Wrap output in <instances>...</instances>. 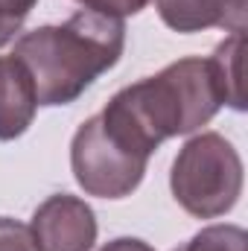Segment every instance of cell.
Returning <instances> with one entry per match:
<instances>
[{"label": "cell", "instance_id": "obj_1", "mask_svg": "<svg viewBox=\"0 0 248 251\" xmlns=\"http://www.w3.org/2000/svg\"><path fill=\"white\" fill-rule=\"evenodd\" d=\"M222 108V91L210 59L187 56L117 91L99 111L102 126L125 149L152 158V152L178 134H193Z\"/></svg>", "mask_w": 248, "mask_h": 251}, {"label": "cell", "instance_id": "obj_2", "mask_svg": "<svg viewBox=\"0 0 248 251\" xmlns=\"http://www.w3.org/2000/svg\"><path fill=\"white\" fill-rule=\"evenodd\" d=\"M123 47L125 24L120 18L82 9L64 24L24 32L12 56L29 70L38 105H70L120 62Z\"/></svg>", "mask_w": 248, "mask_h": 251}, {"label": "cell", "instance_id": "obj_3", "mask_svg": "<svg viewBox=\"0 0 248 251\" xmlns=\"http://www.w3.org/2000/svg\"><path fill=\"white\" fill-rule=\"evenodd\" d=\"M243 158L219 131H201L178 149L170 173L175 201L196 219H216L234 210L243 196Z\"/></svg>", "mask_w": 248, "mask_h": 251}, {"label": "cell", "instance_id": "obj_4", "mask_svg": "<svg viewBox=\"0 0 248 251\" xmlns=\"http://www.w3.org/2000/svg\"><path fill=\"white\" fill-rule=\"evenodd\" d=\"M149 158L125 149L102 126L99 114L88 117L70 140V170L76 184L97 199H125L140 187Z\"/></svg>", "mask_w": 248, "mask_h": 251}, {"label": "cell", "instance_id": "obj_5", "mask_svg": "<svg viewBox=\"0 0 248 251\" xmlns=\"http://www.w3.org/2000/svg\"><path fill=\"white\" fill-rule=\"evenodd\" d=\"M38 251H91L97 243V216L79 196L56 193L44 199L29 225Z\"/></svg>", "mask_w": 248, "mask_h": 251}, {"label": "cell", "instance_id": "obj_6", "mask_svg": "<svg viewBox=\"0 0 248 251\" xmlns=\"http://www.w3.org/2000/svg\"><path fill=\"white\" fill-rule=\"evenodd\" d=\"M161 21L175 32H246L248 0H155Z\"/></svg>", "mask_w": 248, "mask_h": 251}, {"label": "cell", "instance_id": "obj_7", "mask_svg": "<svg viewBox=\"0 0 248 251\" xmlns=\"http://www.w3.org/2000/svg\"><path fill=\"white\" fill-rule=\"evenodd\" d=\"M38 111V94L29 70L15 56H0V140L21 137Z\"/></svg>", "mask_w": 248, "mask_h": 251}, {"label": "cell", "instance_id": "obj_8", "mask_svg": "<svg viewBox=\"0 0 248 251\" xmlns=\"http://www.w3.org/2000/svg\"><path fill=\"white\" fill-rule=\"evenodd\" d=\"M243 56H246V32H231L210 56V67L222 91V105H231L234 111H246Z\"/></svg>", "mask_w": 248, "mask_h": 251}, {"label": "cell", "instance_id": "obj_9", "mask_svg": "<svg viewBox=\"0 0 248 251\" xmlns=\"http://www.w3.org/2000/svg\"><path fill=\"white\" fill-rule=\"evenodd\" d=\"M248 234L240 225H207L187 246L173 251H246Z\"/></svg>", "mask_w": 248, "mask_h": 251}, {"label": "cell", "instance_id": "obj_10", "mask_svg": "<svg viewBox=\"0 0 248 251\" xmlns=\"http://www.w3.org/2000/svg\"><path fill=\"white\" fill-rule=\"evenodd\" d=\"M38 0H0V47H6L29 18Z\"/></svg>", "mask_w": 248, "mask_h": 251}, {"label": "cell", "instance_id": "obj_11", "mask_svg": "<svg viewBox=\"0 0 248 251\" xmlns=\"http://www.w3.org/2000/svg\"><path fill=\"white\" fill-rule=\"evenodd\" d=\"M0 251H38V243H35L29 225L0 216Z\"/></svg>", "mask_w": 248, "mask_h": 251}, {"label": "cell", "instance_id": "obj_12", "mask_svg": "<svg viewBox=\"0 0 248 251\" xmlns=\"http://www.w3.org/2000/svg\"><path fill=\"white\" fill-rule=\"evenodd\" d=\"M76 3H82L91 12H99V15H108V18H120L123 21L128 15L143 12L149 0H76Z\"/></svg>", "mask_w": 248, "mask_h": 251}, {"label": "cell", "instance_id": "obj_13", "mask_svg": "<svg viewBox=\"0 0 248 251\" xmlns=\"http://www.w3.org/2000/svg\"><path fill=\"white\" fill-rule=\"evenodd\" d=\"M99 251H155V249H152L149 243L137 240V237H117V240L105 243Z\"/></svg>", "mask_w": 248, "mask_h": 251}]
</instances>
